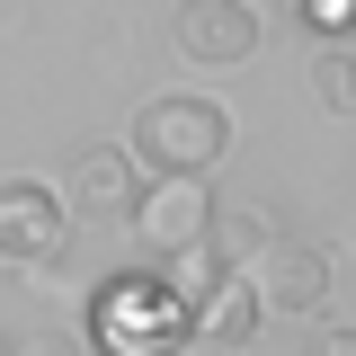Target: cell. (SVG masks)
I'll list each match as a JSON object with an SVG mask.
<instances>
[{"label":"cell","mask_w":356,"mask_h":356,"mask_svg":"<svg viewBox=\"0 0 356 356\" xmlns=\"http://www.w3.org/2000/svg\"><path fill=\"white\" fill-rule=\"evenodd\" d=\"M312 89H321L330 116H356V44H330V54L312 63Z\"/></svg>","instance_id":"cell-9"},{"label":"cell","mask_w":356,"mask_h":356,"mask_svg":"<svg viewBox=\"0 0 356 356\" xmlns=\"http://www.w3.org/2000/svg\"><path fill=\"white\" fill-rule=\"evenodd\" d=\"M81 214L63 205L54 178H0V267H54L72 250Z\"/></svg>","instance_id":"cell-5"},{"label":"cell","mask_w":356,"mask_h":356,"mask_svg":"<svg viewBox=\"0 0 356 356\" xmlns=\"http://www.w3.org/2000/svg\"><path fill=\"white\" fill-rule=\"evenodd\" d=\"M125 232L143 241V259H187V250H205L214 241V178L205 170H152L143 178V196H134Z\"/></svg>","instance_id":"cell-3"},{"label":"cell","mask_w":356,"mask_h":356,"mask_svg":"<svg viewBox=\"0 0 356 356\" xmlns=\"http://www.w3.org/2000/svg\"><path fill=\"white\" fill-rule=\"evenodd\" d=\"M303 18L321 36H356V0H303Z\"/></svg>","instance_id":"cell-10"},{"label":"cell","mask_w":356,"mask_h":356,"mask_svg":"<svg viewBox=\"0 0 356 356\" xmlns=\"http://www.w3.org/2000/svg\"><path fill=\"white\" fill-rule=\"evenodd\" d=\"M259 321H267V303H259V285H250V267H214V285H196V330L214 348H250Z\"/></svg>","instance_id":"cell-8"},{"label":"cell","mask_w":356,"mask_h":356,"mask_svg":"<svg viewBox=\"0 0 356 356\" xmlns=\"http://www.w3.org/2000/svg\"><path fill=\"white\" fill-rule=\"evenodd\" d=\"M170 44L187 72H241V63H259L267 18H259V0H178Z\"/></svg>","instance_id":"cell-4"},{"label":"cell","mask_w":356,"mask_h":356,"mask_svg":"<svg viewBox=\"0 0 356 356\" xmlns=\"http://www.w3.org/2000/svg\"><path fill=\"white\" fill-rule=\"evenodd\" d=\"M125 152L143 161V178H152V170H205V178H214L222 152H232V107L205 98V89H161V98L134 107Z\"/></svg>","instance_id":"cell-2"},{"label":"cell","mask_w":356,"mask_h":356,"mask_svg":"<svg viewBox=\"0 0 356 356\" xmlns=\"http://www.w3.org/2000/svg\"><path fill=\"white\" fill-rule=\"evenodd\" d=\"M187 339H196V303H187V285L161 276V259L107 276L98 303H89V348L98 356H187Z\"/></svg>","instance_id":"cell-1"},{"label":"cell","mask_w":356,"mask_h":356,"mask_svg":"<svg viewBox=\"0 0 356 356\" xmlns=\"http://www.w3.org/2000/svg\"><path fill=\"white\" fill-rule=\"evenodd\" d=\"M250 285H259L267 312H321L330 303V250H312V241H285V232H267V250L250 259Z\"/></svg>","instance_id":"cell-6"},{"label":"cell","mask_w":356,"mask_h":356,"mask_svg":"<svg viewBox=\"0 0 356 356\" xmlns=\"http://www.w3.org/2000/svg\"><path fill=\"white\" fill-rule=\"evenodd\" d=\"M321 356H356V330L339 321V330H321Z\"/></svg>","instance_id":"cell-12"},{"label":"cell","mask_w":356,"mask_h":356,"mask_svg":"<svg viewBox=\"0 0 356 356\" xmlns=\"http://www.w3.org/2000/svg\"><path fill=\"white\" fill-rule=\"evenodd\" d=\"M134 196H143V161H134L125 143H89L81 161H72V187H63V205L81 222H125Z\"/></svg>","instance_id":"cell-7"},{"label":"cell","mask_w":356,"mask_h":356,"mask_svg":"<svg viewBox=\"0 0 356 356\" xmlns=\"http://www.w3.org/2000/svg\"><path fill=\"white\" fill-rule=\"evenodd\" d=\"M18 356H81L72 339H54V330H36V339H18Z\"/></svg>","instance_id":"cell-11"},{"label":"cell","mask_w":356,"mask_h":356,"mask_svg":"<svg viewBox=\"0 0 356 356\" xmlns=\"http://www.w3.org/2000/svg\"><path fill=\"white\" fill-rule=\"evenodd\" d=\"M348 44H356V36H348Z\"/></svg>","instance_id":"cell-13"}]
</instances>
